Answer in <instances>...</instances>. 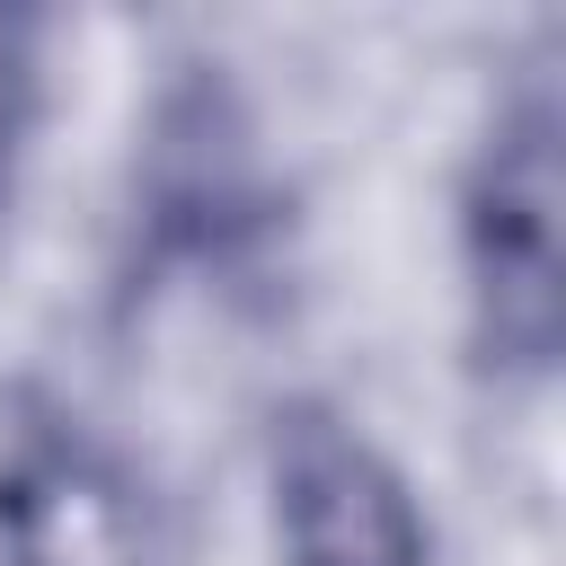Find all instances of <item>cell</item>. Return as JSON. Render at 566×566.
Here are the masks:
<instances>
[{
    "label": "cell",
    "mask_w": 566,
    "mask_h": 566,
    "mask_svg": "<svg viewBox=\"0 0 566 566\" xmlns=\"http://www.w3.org/2000/svg\"><path fill=\"white\" fill-rule=\"evenodd\" d=\"M44 97H53V27L35 9L0 0V212L18 203V177L35 159Z\"/></svg>",
    "instance_id": "cell-4"
},
{
    "label": "cell",
    "mask_w": 566,
    "mask_h": 566,
    "mask_svg": "<svg viewBox=\"0 0 566 566\" xmlns=\"http://www.w3.org/2000/svg\"><path fill=\"white\" fill-rule=\"evenodd\" d=\"M0 566H186L150 460L53 380L0 398Z\"/></svg>",
    "instance_id": "cell-2"
},
{
    "label": "cell",
    "mask_w": 566,
    "mask_h": 566,
    "mask_svg": "<svg viewBox=\"0 0 566 566\" xmlns=\"http://www.w3.org/2000/svg\"><path fill=\"white\" fill-rule=\"evenodd\" d=\"M451 265L478 380L495 398H539L566 354V97L548 53L495 80L460 150Z\"/></svg>",
    "instance_id": "cell-1"
},
{
    "label": "cell",
    "mask_w": 566,
    "mask_h": 566,
    "mask_svg": "<svg viewBox=\"0 0 566 566\" xmlns=\"http://www.w3.org/2000/svg\"><path fill=\"white\" fill-rule=\"evenodd\" d=\"M265 566H442L416 469L327 389H292L256 424Z\"/></svg>",
    "instance_id": "cell-3"
}]
</instances>
